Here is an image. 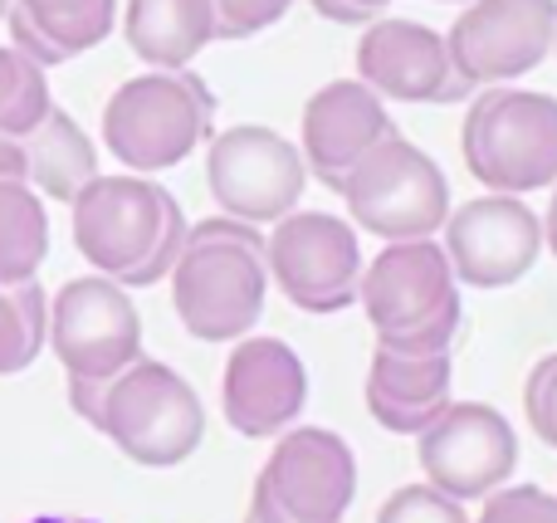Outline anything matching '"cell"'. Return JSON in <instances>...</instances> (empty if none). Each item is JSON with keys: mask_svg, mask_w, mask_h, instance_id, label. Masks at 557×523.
<instances>
[{"mask_svg": "<svg viewBox=\"0 0 557 523\" xmlns=\"http://www.w3.org/2000/svg\"><path fill=\"white\" fill-rule=\"evenodd\" d=\"M182 201L152 176H94L74 196V245L94 274L123 289H152L172 279L186 245Z\"/></svg>", "mask_w": 557, "mask_h": 523, "instance_id": "6da1fadb", "label": "cell"}, {"mask_svg": "<svg viewBox=\"0 0 557 523\" xmlns=\"http://www.w3.org/2000/svg\"><path fill=\"white\" fill-rule=\"evenodd\" d=\"M270 294V235L260 225L206 215L186 231L172 270V303L196 343H240L255 333Z\"/></svg>", "mask_w": 557, "mask_h": 523, "instance_id": "7a4b0ae2", "label": "cell"}, {"mask_svg": "<svg viewBox=\"0 0 557 523\" xmlns=\"http://www.w3.org/2000/svg\"><path fill=\"white\" fill-rule=\"evenodd\" d=\"M357 309L372 323L376 348L401 358H450L465 328L460 279L441 240H396L362 264Z\"/></svg>", "mask_w": 557, "mask_h": 523, "instance_id": "3957f363", "label": "cell"}, {"mask_svg": "<svg viewBox=\"0 0 557 523\" xmlns=\"http://www.w3.org/2000/svg\"><path fill=\"white\" fill-rule=\"evenodd\" d=\"M74 411L108 436L127 460L147 470H172L196 456L206 436V407L176 368L137 358L103 387H69Z\"/></svg>", "mask_w": 557, "mask_h": 523, "instance_id": "277c9868", "label": "cell"}, {"mask_svg": "<svg viewBox=\"0 0 557 523\" xmlns=\"http://www.w3.org/2000/svg\"><path fill=\"white\" fill-rule=\"evenodd\" d=\"M215 137V94L191 69H147L103 103V142L137 176L182 166Z\"/></svg>", "mask_w": 557, "mask_h": 523, "instance_id": "5b68a950", "label": "cell"}, {"mask_svg": "<svg viewBox=\"0 0 557 523\" xmlns=\"http://www.w3.org/2000/svg\"><path fill=\"white\" fill-rule=\"evenodd\" d=\"M460 152L484 191H548L557 186V98L519 84L480 88L465 108Z\"/></svg>", "mask_w": 557, "mask_h": 523, "instance_id": "8992f818", "label": "cell"}, {"mask_svg": "<svg viewBox=\"0 0 557 523\" xmlns=\"http://www.w3.org/2000/svg\"><path fill=\"white\" fill-rule=\"evenodd\" d=\"M347 201L357 231L376 235V240H435L450 221V182H445L441 162L425 147H416L406 133H392L347 172L337 186Z\"/></svg>", "mask_w": 557, "mask_h": 523, "instance_id": "52a82bcc", "label": "cell"}, {"mask_svg": "<svg viewBox=\"0 0 557 523\" xmlns=\"http://www.w3.org/2000/svg\"><path fill=\"white\" fill-rule=\"evenodd\" d=\"M357 499V456L337 431L288 426L264 460L245 514L264 523H343Z\"/></svg>", "mask_w": 557, "mask_h": 523, "instance_id": "ba28073f", "label": "cell"}, {"mask_svg": "<svg viewBox=\"0 0 557 523\" xmlns=\"http://www.w3.org/2000/svg\"><path fill=\"white\" fill-rule=\"evenodd\" d=\"M49 348L69 372V387H103L143 358L137 303L103 274L69 279L49 299Z\"/></svg>", "mask_w": 557, "mask_h": 523, "instance_id": "9c48e42d", "label": "cell"}, {"mask_svg": "<svg viewBox=\"0 0 557 523\" xmlns=\"http://www.w3.org/2000/svg\"><path fill=\"white\" fill-rule=\"evenodd\" d=\"M206 186L221 215L245 225H274L298 211L308 191V166L298 142L264 123L225 127L206 147Z\"/></svg>", "mask_w": 557, "mask_h": 523, "instance_id": "30bf717a", "label": "cell"}, {"mask_svg": "<svg viewBox=\"0 0 557 523\" xmlns=\"http://www.w3.org/2000/svg\"><path fill=\"white\" fill-rule=\"evenodd\" d=\"M362 240L357 225L327 211H288L270 225V279L294 309L343 313L362 284Z\"/></svg>", "mask_w": 557, "mask_h": 523, "instance_id": "8fae6325", "label": "cell"}, {"mask_svg": "<svg viewBox=\"0 0 557 523\" xmlns=\"http://www.w3.org/2000/svg\"><path fill=\"white\" fill-rule=\"evenodd\" d=\"M416 460L425 470V485L460 499H490L504 489L519 465V431L499 407L484 401H450L431 426L416 436Z\"/></svg>", "mask_w": 557, "mask_h": 523, "instance_id": "7c38bea8", "label": "cell"}, {"mask_svg": "<svg viewBox=\"0 0 557 523\" xmlns=\"http://www.w3.org/2000/svg\"><path fill=\"white\" fill-rule=\"evenodd\" d=\"M553 29L557 0H470L445 29V45L460 78L480 94L519 84L543 59H553Z\"/></svg>", "mask_w": 557, "mask_h": 523, "instance_id": "4fadbf2b", "label": "cell"}, {"mask_svg": "<svg viewBox=\"0 0 557 523\" xmlns=\"http://www.w3.org/2000/svg\"><path fill=\"white\" fill-rule=\"evenodd\" d=\"M441 235L455 279L470 289H509L529 279L543 254V215L529 206V196H474L455 206Z\"/></svg>", "mask_w": 557, "mask_h": 523, "instance_id": "5bb4252c", "label": "cell"}, {"mask_svg": "<svg viewBox=\"0 0 557 523\" xmlns=\"http://www.w3.org/2000/svg\"><path fill=\"white\" fill-rule=\"evenodd\" d=\"M352 64H357V78H362L382 103L455 108V103H470L474 98V88L465 84L460 69H455L445 35L421 25V20H396V15L367 20Z\"/></svg>", "mask_w": 557, "mask_h": 523, "instance_id": "9a60e30c", "label": "cell"}, {"mask_svg": "<svg viewBox=\"0 0 557 523\" xmlns=\"http://www.w3.org/2000/svg\"><path fill=\"white\" fill-rule=\"evenodd\" d=\"M308 407V368L284 338H240L221 372V411L235 436L278 440Z\"/></svg>", "mask_w": 557, "mask_h": 523, "instance_id": "2e32d148", "label": "cell"}, {"mask_svg": "<svg viewBox=\"0 0 557 523\" xmlns=\"http://www.w3.org/2000/svg\"><path fill=\"white\" fill-rule=\"evenodd\" d=\"M392 133V113L362 78H333L304 103L298 152H304L308 176H318L327 191H337L347 182V172Z\"/></svg>", "mask_w": 557, "mask_h": 523, "instance_id": "e0dca14e", "label": "cell"}, {"mask_svg": "<svg viewBox=\"0 0 557 523\" xmlns=\"http://www.w3.org/2000/svg\"><path fill=\"white\" fill-rule=\"evenodd\" d=\"M455 387V352L450 358H401V352L372 348L367 368V411L392 436H421L445 407Z\"/></svg>", "mask_w": 557, "mask_h": 523, "instance_id": "ac0fdd59", "label": "cell"}, {"mask_svg": "<svg viewBox=\"0 0 557 523\" xmlns=\"http://www.w3.org/2000/svg\"><path fill=\"white\" fill-rule=\"evenodd\" d=\"M10 39L35 64H64L113 35L117 0H10Z\"/></svg>", "mask_w": 557, "mask_h": 523, "instance_id": "d6986e66", "label": "cell"}, {"mask_svg": "<svg viewBox=\"0 0 557 523\" xmlns=\"http://www.w3.org/2000/svg\"><path fill=\"white\" fill-rule=\"evenodd\" d=\"M123 35L147 69H191V59L221 39V20L215 0H127Z\"/></svg>", "mask_w": 557, "mask_h": 523, "instance_id": "ffe728a7", "label": "cell"}, {"mask_svg": "<svg viewBox=\"0 0 557 523\" xmlns=\"http://www.w3.org/2000/svg\"><path fill=\"white\" fill-rule=\"evenodd\" d=\"M20 152H25V182L64 206H74V196L98 176L94 137H88L64 108H54L35 133L20 137Z\"/></svg>", "mask_w": 557, "mask_h": 523, "instance_id": "44dd1931", "label": "cell"}, {"mask_svg": "<svg viewBox=\"0 0 557 523\" xmlns=\"http://www.w3.org/2000/svg\"><path fill=\"white\" fill-rule=\"evenodd\" d=\"M49 254V215L29 182H0V284H29Z\"/></svg>", "mask_w": 557, "mask_h": 523, "instance_id": "7402d4cb", "label": "cell"}, {"mask_svg": "<svg viewBox=\"0 0 557 523\" xmlns=\"http://www.w3.org/2000/svg\"><path fill=\"white\" fill-rule=\"evenodd\" d=\"M49 348V299L39 279L0 284V377L25 372Z\"/></svg>", "mask_w": 557, "mask_h": 523, "instance_id": "603a6c76", "label": "cell"}, {"mask_svg": "<svg viewBox=\"0 0 557 523\" xmlns=\"http://www.w3.org/2000/svg\"><path fill=\"white\" fill-rule=\"evenodd\" d=\"M54 113L45 64L20 54L15 45H0V137H29L45 117Z\"/></svg>", "mask_w": 557, "mask_h": 523, "instance_id": "cb8c5ba5", "label": "cell"}, {"mask_svg": "<svg viewBox=\"0 0 557 523\" xmlns=\"http://www.w3.org/2000/svg\"><path fill=\"white\" fill-rule=\"evenodd\" d=\"M376 523H474V519L465 514L460 499L441 495L435 485H401L376 509Z\"/></svg>", "mask_w": 557, "mask_h": 523, "instance_id": "d4e9b609", "label": "cell"}, {"mask_svg": "<svg viewBox=\"0 0 557 523\" xmlns=\"http://www.w3.org/2000/svg\"><path fill=\"white\" fill-rule=\"evenodd\" d=\"M474 523H557V495L543 485H504L484 499Z\"/></svg>", "mask_w": 557, "mask_h": 523, "instance_id": "484cf974", "label": "cell"}, {"mask_svg": "<svg viewBox=\"0 0 557 523\" xmlns=\"http://www.w3.org/2000/svg\"><path fill=\"white\" fill-rule=\"evenodd\" d=\"M523 416H529L533 436L557 450V352L533 362L529 382H523Z\"/></svg>", "mask_w": 557, "mask_h": 523, "instance_id": "4316f807", "label": "cell"}, {"mask_svg": "<svg viewBox=\"0 0 557 523\" xmlns=\"http://www.w3.org/2000/svg\"><path fill=\"white\" fill-rule=\"evenodd\" d=\"M294 0H215V20H221V39H255L270 25L288 15Z\"/></svg>", "mask_w": 557, "mask_h": 523, "instance_id": "83f0119b", "label": "cell"}, {"mask_svg": "<svg viewBox=\"0 0 557 523\" xmlns=\"http://www.w3.org/2000/svg\"><path fill=\"white\" fill-rule=\"evenodd\" d=\"M0 182H25V152L15 137H0Z\"/></svg>", "mask_w": 557, "mask_h": 523, "instance_id": "f1b7e54d", "label": "cell"}, {"mask_svg": "<svg viewBox=\"0 0 557 523\" xmlns=\"http://www.w3.org/2000/svg\"><path fill=\"white\" fill-rule=\"evenodd\" d=\"M308 5H313V15H323L327 25H367V20L357 15L347 0H308Z\"/></svg>", "mask_w": 557, "mask_h": 523, "instance_id": "f546056e", "label": "cell"}, {"mask_svg": "<svg viewBox=\"0 0 557 523\" xmlns=\"http://www.w3.org/2000/svg\"><path fill=\"white\" fill-rule=\"evenodd\" d=\"M543 250L557 260V186H548V211H543Z\"/></svg>", "mask_w": 557, "mask_h": 523, "instance_id": "4dcf8cb0", "label": "cell"}, {"mask_svg": "<svg viewBox=\"0 0 557 523\" xmlns=\"http://www.w3.org/2000/svg\"><path fill=\"white\" fill-rule=\"evenodd\" d=\"M347 5H352L357 15H362V20H376V15H382V10H386V5H396V0H347Z\"/></svg>", "mask_w": 557, "mask_h": 523, "instance_id": "1f68e13d", "label": "cell"}, {"mask_svg": "<svg viewBox=\"0 0 557 523\" xmlns=\"http://www.w3.org/2000/svg\"><path fill=\"white\" fill-rule=\"evenodd\" d=\"M25 523H94V519H54V514H45V519H25Z\"/></svg>", "mask_w": 557, "mask_h": 523, "instance_id": "d6a6232c", "label": "cell"}, {"mask_svg": "<svg viewBox=\"0 0 557 523\" xmlns=\"http://www.w3.org/2000/svg\"><path fill=\"white\" fill-rule=\"evenodd\" d=\"M435 5H470V0H435Z\"/></svg>", "mask_w": 557, "mask_h": 523, "instance_id": "836d02e7", "label": "cell"}, {"mask_svg": "<svg viewBox=\"0 0 557 523\" xmlns=\"http://www.w3.org/2000/svg\"><path fill=\"white\" fill-rule=\"evenodd\" d=\"M5 10H10V0H0V20H5Z\"/></svg>", "mask_w": 557, "mask_h": 523, "instance_id": "e575fe53", "label": "cell"}, {"mask_svg": "<svg viewBox=\"0 0 557 523\" xmlns=\"http://www.w3.org/2000/svg\"><path fill=\"white\" fill-rule=\"evenodd\" d=\"M553 59H557V29H553Z\"/></svg>", "mask_w": 557, "mask_h": 523, "instance_id": "d590c367", "label": "cell"}, {"mask_svg": "<svg viewBox=\"0 0 557 523\" xmlns=\"http://www.w3.org/2000/svg\"><path fill=\"white\" fill-rule=\"evenodd\" d=\"M245 523H264V519H255V514H245Z\"/></svg>", "mask_w": 557, "mask_h": 523, "instance_id": "8d00e7d4", "label": "cell"}]
</instances>
